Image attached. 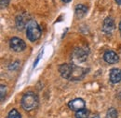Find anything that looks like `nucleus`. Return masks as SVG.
<instances>
[{
    "label": "nucleus",
    "instance_id": "2",
    "mask_svg": "<svg viewBox=\"0 0 121 118\" xmlns=\"http://www.w3.org/2000/svg\"><path fill=\"white\" fill-rule=\"evenodd\" d=\"M26 36H27L28 39L32 42L36 41L40 38L41 28L39 27L38 24L35 20H30V22L27 25V28H26Z\"/></svg>",
    "mask_w": 121,
    "mask_h": 118
},
{
    "label": "nucleus",
    "instance_id": "19",
    "mask_svg": "<svg viewBox=\"0 0 121 118\" xmlns=\"http://www.w3.org/2000/svg\"><path fill=\"white\" fill-rule=\"evenodd\" d=\"M18 65H19V62H15V63H13V64H11L10 66H12V67H9V69L11 70H13V69H17L18 68Z\"/></svg>",
    "mask_w": 121,
    "mask_h": 118
},
{
    "label": "nucleus",
    "instance_id": "7",
    "mask_svg": "<svg viewBox=\"0 0 121 118\" xmlns=\"http://www.w3.org/2000/svg\"><path fill=\"white\" fill-rule=\"evenodd\" d=\"M85 100L82 99V98H75L73 100H71L69 103H68V107L72 110V111H75V112H78L82 109H85Z\"/></svg>",
    "mask_w": 121,
    "mask_h": 118
},
{
    "label": "nucleus",
    "instance_id": "1",
    "mask_svg": "<svg viewBox=\"0 0 121 118\" xmlns=\"http://www.w3.org/2000/svg\"><path fill=\"white\" fill-rule=\"evenodd\" d=\"M38 97L34 92H27L25 93L21 100V105L23 110L25 111H32L38 106Z\"/></svg>",
    "mask_w": 121,
    "mask_h": 118
},
{
    "label": "nucleus",
    "instance_id": "3",
    "mask_svg": "<svg viewBox=\"0 0 121 118\" xmlns=\"http://www.w3.org/2000/svg\"><path fill=\"white\" fill-rule=\"evenodd\" d=\"M89 71V69L78 67L76 65H73V69H72V72L70 76V81H80L81 79H83L85 77V75Z\"/></svg>",
    "mask_w": 121,
    "mask_h": 118
},
{
    "label": "nucleus",
    "instance_id": "17",
    "mask_svg": "<svg viewBox=\"0 0 121 118\" xmlns=\"http://www.w3.org/2000/svg\"><path fill=\"white\" fill-rule=\"evenodd\" d=\"M9 4V0H0V6H1V9H4V8L8 7Z\"/></svg>",
    "mask_w": 121,
    "mask_h": 118
},
{
    "label": "nucleus",
    "instance_id": "20",
    "mask_svg": "<svg viewBox=\"0 0 121 118\" xmlns=\"http://www.w3.org/2000/svg\"><path fill=\"white\" fill-rule=\"evenodd\" d=\"M88 118H100V115L99 114H94L92 116H89Z\"/></svg>",
    "mask_w": 121,
    "mask_h": 118
},
{
    "label": "nucleus",
    "instance_id": "23",
    "mask_svg": "<svg viewBox=\"0 0 121 118\" xmlns=\"http://www.w3.org/2000/svg\"><path fill=\"white\" fill-rule=\"evenodd\" d=\"M62 1H63L64 3H68V2H70L71 0H62Z\"/></svg>",
    "mask_w": 121,
    "mask_h": 118
},
{
    "label": "nucleus",
    "instance_id": "4",
    "mask_svg": "<svg viewBox=\"0 0 121 118\" xmlns=\"http://www.w3.org/2000/svg\"><path fill=\"white\" fill-rule=\"evenodd\" d=\"M9 46L10 48L17 53H20V52H22L25 50L26 48V43L20 38H17V37H13L10 40H9Z\"/></svg>",
    "mask_w": 121,
    "mask_h": 118
},
{
    "label": "nucleus",
    "instance_id": "15",
    "mask_svg": "<svg viewBox=\"0 0 121 118\" xmlns=\"http://www.w3.org/2000/svg\"><path fill=\"white\" fill-rule=\"evenodd\" d=\"M7 118H22V116H21V113H20L16 109H12V110L9 113Z\"/></svg>",
    "mask_w": 121,
    "mask_h": 118
},
{
    "label": "nucleus",
    "instance_id": "9",
    "mask_svg": "<svg viewBox=\"0 0 121 118\" xmlns=\"http://www.w3.org/2000/svg\"><path fill=\"white\" fill-rule=\"evenodd\" d=\"M115 29V22L112 17H107L104 21V25H103V30L106 34H110Z\"/></svg>",
    "mask_w": 121,
    "mask_h": 118
},
{
    "label": "nucleus",
    "instance_id": "16",
    "mask_svg": "<svg viewBox=\"0 0 121 118\" xmlns=\"http://www.w3.org/2000/svg\"><path fill=\"white\" fill-rule=\"evenodd\" d=\"M0 91H1V102L4 101V98L6 97V93H7V90H6V86L4 84H1L0 86Z\"/></svg>",
    "mask_w": 121,
    "mask_h": 118
},
{
    "label": "nucleus",
    "instance_id": "10",
    "mask_svg": "<svg viewBox=\"0 0 121 118\" xmlns=\"http://www.w3.org/2000/svg\"><path fill=\"white\" fill-rule=\"evenodd\" d=\"M30 21H27V15L20 14L16 17V26L19 30H22L26 25H28Z\"/></svg>",
    "mask_w": 121,
    "mask_h": 118
},
{
    "label": "nucleus",
    "instance_id": "18",
    "mask_svg": "<svg viewBox=\"0 0 121 118\" xmlns=\"http://www.w3.org/2000/svg\"><path fill=\"white\" fill-rule=\"evenodd\" d=\"M42 54H43V52H41V53H40V54H38V56L36 57V60H35V62H34V66H33L34 68H35V67H36V65H37V63L39 62V60H40V57L42 56Z\"/></svg>",
    "mask_w": 121,
    "mask_h": 118
},
{
    "label": "nucleus",
    "instance_id": "5",
    "mask_svg": "<svg viewBox=\"0 0 121 118\" xmlns=\"http://www.w3.org/2000/svg\"><path fill=\"white\" fill-rule=\"evenodd\" d=\"M88 57V52L83 48H76L73 53V59L77 62L81 63L87 60Z\"/></svg>",
    "mask_w": 121,
    "mask_h": 118
},
{
    "label": "nucleus",
    "instance_id": "21",
    "mask_svg": "<svg viewBox=\"0 0 121 118\" xmlns=\"http://www.w3.org/2000/svg\"><path fill=\"white\" fill-rule=\"evenodd\" d=\"M116 2H117L118 5H121V0H116Z\"/></svg>",
    "mask_w": 121,
    "mask_h": 118
},
{
    "label": "nucleus",
    "instance_id": "13",
    "mask_svg": "<svg viewBox=\"0 0 121 118\" xmlns=\"http://www.w3.org/2000/svg\"><path fill=\"white\" fill-rule=\"evenodd\" d=\"M90 115V111L88 109H82L76 112V118H88Z\"/></svg>",
    "mask_w": 121,
    "mask_h": 118
},
{
    "label": "nucleus",
    "instance_id": "14",
    "mask_svg": "<svg viewBox=\"0 0 121 118\" xmlns=\"http://www.w3.org/2000/svg\"><path fill=\"white\" fill-rule=\"evenodd\" d=\"M105 118H117V110L116 108H110L107 111Z\"/></svg>",
    "mask_w": 121,
    "mask_h": 118
},
{
    "label": "nucleus",
    "instance_id": "6",
    "mask_svg": "<svg viewBox=\"0 0 121 118\" xmlns=\"http://www.w3.org/2000/svg\"><path fill=\"white\" fill-rule=\"evenodd\" d=\"M72 69H73V64H61L59 67V72L62 78L66 80H70Z\"/></svg>",
    "mask_w": 121,
    "mask_h": 118
},
{
    "label": "nucleus",
    "instance_id": "22",
    "mask_svg": "<svg viewBox=\"0 0 121 118\" xmlns=\"http://www.w3.org/2000/svg\"><path fill=\"white\" fill-rule=\"evenodd\" d=\"M118 28H119V31H120V34H121V22L119 23V25H118Z\"/></svg>",
    "mask_w": 121,
    "mask_h": 118
},
{
    "label": "nucleus",
    "instance_id": "11",
    "mask_svg": "<svg viewBox=\"0 0 121 118\" xmlns=\"http://www.w3.org/2000/svg\"><path fill=\"white\" fill-rule=\"evenodd\" d=\"M110 82L112 84H118L121 82V69H112L110 70Z\"/></svg>",
    "mask_w": 121,
    "mask_h": 118
},
{
    "label": "nucleus",
    "instance_id": "12",
    "mask_svg": "<svg viewBox=\"0 0 121 118\" xmlns=\"http://www.w3.org/2000/svg\"><path fill=\"white\" fill-rule=\"evenodd\" d=\"M88 12V7L83 5V4H79L76 7V10H75V13H76V18L78 19H81L83 18L85 15L87 14Z\"/></svg>",
    "mask_w": 121,
    "mask_h": 118
},
{
    "label": "nucleus",
    "instance_id": "8",
    "mask_svg": "<svg viewBox=\"0 0 121 118\" xmlns=\"http://www.w3.org/2000/svg\"><path fill=\"white\" fill-rule=\"evenodd\" d=\"M104 60L108 64H116L119 61V57L114 51H106L104 54Z\"/></svg>",
    "mask_w": 121,
    "mask_h": 118
}]
</instances>
